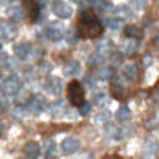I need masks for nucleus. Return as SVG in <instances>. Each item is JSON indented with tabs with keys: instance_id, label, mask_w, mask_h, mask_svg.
Segmentation results:
<instances>
[{
	"instance_id": "32",
	"label": "nucleus",
	"mask_w": 159,
	"mask_h": 159,
	"mask_svg": "<svg viewBox=\"0 0 159 159\" xmlns=\"http://www.w3.org/2000/svg\"><path fill=\"white\" fill-rule=\"evenodd\" d=\"M99 8L102 10V11H111V10H112V3H111V2H102Z\"/></svg>"
},
{
	"instance_id": "28",
	"label": "nucleus",
	"mask_w": 159,
	"mask_h": 159,
	"mask_svg": "<svg viewBox=\"0 0 159 159\" xmlns=\"http://www.w3.org/2000/svg\"><path fill=\"white\" fill-rule=\"evenodd\" d=\"M89 65H99L101 62H102V55H101L99 52H94V54H91L89 55Z\"/></svg>"
},
{
	"instance_id": "43",
	"label": "nucleus",
	"mask_w": 159,
	"mask_h": 159,
	"mask_svg": "<svg viewBox=\"0 0 159 159\" xmlns=\"http://www.w3.org/2000/svg\"><path fill=\"white\" fill-rule=\"evenodd\" d=\"M10 2H11V0H10ZM13 2H15V0H13Z\"/></svg>"
},
{
	"instance_id": "1",
	"label": "nucleus",
	"mask_w": 159,
	"mask_h": 159,
	"mask_svg": "<svg viewBox=\"0 0 159 159\" xmlns=\"http://www.w3.org/2000/svg\"><path fill=\"white\" fill-rule=\"evenodd\" d=\"M102 33V23L93 11H83L78 21V36L81 38H98Z\"/></svg>"
},
{
	"instance_id": "41",
	"label": "nucleus",
	"mask_w": 159,
	"mask_h": 159,
	"mask_svg": "<svg viewBox=\"0 0 159 159\" xmlns=\"http://www.w3.org/2000/svg\"><path fill=\"white\" fill-rule=\"evenodd\" d=\"M3 132V125H2V122H0V133Z\"/></svg>"
},
{
	"instance_id": "35",
	"label": "nucleus",
	"mask_w": 159,
	"mask_h": 159,
	"mask_svg": "<svg viewBox=\"0 0 159 159\" xmlns=\"http://www.w3.org/2000/svg\"><path fill=\"white\" fill-rule=\"evenodd\" d=\"M84 81L86 83H88V86H89V88H93V86H94V78H93V76H86V80H84Z\"/></svg>"
},
{
	"instance_id": "17",
	"label": "nucleus",
	"mask_w": 159,
	"mask_h": 159,
	"mask_svg": "<svg viewBox=\"0 0 159 159\" xmlns=\"http://www.w3.org/2000/svg\"><path fill=\"white\" fill-rule=\"evenodd\" d=\"M7 15H8V18L13 20V21H20V20H23L25 11H23V8H21V7L11 5V7H8V10H7Z\"/></svg>"
},
{
	"instance_id": "36",
	"label": "nucleus",
	"mask_w": 159,
	"mask_h": 159,
	"mask_svg": "<svg viewBox=\"0 0 159 159\" xmlns=\"http://www.w3.org/2000/svg\"><path fill=\"white\" fill-rule=\"evenodd\" d=\"M91 7H101V3H102V0H88Z\"/></svg>"
},
{
	"instance_id": "29",
	"label": "nucleus",
	"mask_w": 159,
	"mask_h": 159,
	"mask_svg": "<svg viewBox=\"0 0 159 159\" xmlns=\"http://www.w3.org/2000/svg\"><path fill=\"white\" fill-rule=\"evenodd\" d=\"M78 111H80V115H88L91 112V104L89 102H81L78 106Z\"/></svg>"
},
{
	"instance_id": "14",
	"label": "nucleus",
	"mask_w": 159,
	"mask_h": 159,
	"mask_svg": "<svg viewBox=\"0 0 159 159\" xmlns=\"http://www.w3.org/2000/svg\"><path fill=\"white\" fill-rule=\"evenodd\" d=\"M26 109L31 111L33 114H41L42 111H44V102L36 96L30 98V101H28V104H26Z\"/></svg>"
},
{
	"instance_id": "24",
	"label": "nucleus",
	"mask_w": 159,
	"mask_h": 159,
	"mask_svg": "<svg viewBox=\"0 0 159 159\" xmlns=\"http://www.w3.org/2000/svg\"><path fill=\"white\" fill-rule=\"evenodd\" d=\"M63 36H65V41H67L70 46H73L75 42L78 41V34L75 33V30H73V28H68V30L63 33Z\"/></svg>"
},
{
	"instance_id": "7",
	"label": "nucleus",
	"mask_w": 159,
	"mask_h": 159,
	"mask_svg": "<svg viewBox=\"0 0 159 159\" xmlns=\"http://www.w3.org/2000/svg\"><path fill=\"white\" fill-rule=\"evenodd\" d=\"M18 34V28L13 23H2L0 25V39L3 41H11Z\"/></svg>"
},
{
	"instance_id": "38",
	"label": "nucleus",
	"mask_w": 159,
	"mask_h": 159,
	"mask_svg": "<svg viewBox=\"0 0 159 159\" xmlns=\"http://www.w3.org/2000/svg\"><path fill=\"white\" fill-rule=\"evenodd\" d=\"M151 63H153V57H151V55H146V57H144V65H148V67H149Z\"/></svg>"
},
{
	"instance_id": "27",
	"label": "nucleus",
	"mask_w": 159,
	"mask_h": 159,
	"mask_svg": "<svg viewBox=\"0 0 159 159\" xmlns=\"http://www.w3.org/2000/svg\"><path fill=\"white\" fill-rule=\"evenodd\" d=\"M26 114H28L26 106H16L15 109H13V115H15L16 119H25Z\"/></svg>"
},
{
	"instance_id": "5",
	"label": "nucleus",
	"mask_w": 159,
	"mask_h": 159,
	"mask_svg": "<svg viewBox=\"0 0 159 159\" xmlns=\"http://www.w3.org/2000/svg\"><path fill=\"white\" fill-rule=\"evenodd\" d=\"M46 91L49 93V94H52V96H60L62 91H63L62 80L57 78V76L47 78V81H46Z\"/></svg>"
},
{
	"instance_id": "15",
	"label": "nucleus",
	"mask_w": 159,
	"mask_h": 159,
	"mask_svg": "<svg viewBox=\"0 0 159 159\" xmlns=\"http://www.w3.org/2000/svg\"><path fill=\"white\" fill-rule=\"evenodd\" d=\"M114 11H115V15H117V18L124 20V21L133 18V11L128 5H119L117 8H114Z\"/></svg>"
},
{
	"instance_id": "4",
	"label": "nucleus",
	"mask_w": 159,
	"mask_h": 159,
	"mask_svg": "<svg viewBox=\"0 0 159 159\" xmlns=\"http://www.w3.org/2000/svg\"><path fill=\"white\" fill-rule=\"evenodd\" d=\"M52 13L57 16V18H62V20H67L73 15V10H71V7L65 2H55L52 5Z\"/></svg>"
},
{
	"instance_id": "3",
	"label": "nucleus",
	"mask_w": 159,
	"mask_h": 159,
	"mask_svg": "<svg viewBox=\"0 0 159 159\" xmlns=\"http://www.w3.org/2000/svg\"><path fill=\"white\" fill-rule=\"evenodd\" d=\"M2 88H3V93H5V94L15 96V94H18L20 89H21V81H20L18 76H10V78L5 80V83H3Z\"/></svg>"
},
{
	"instance_id": "21",
	"label": "nucleus",
	"mask_w": 159,
	"mask_h": 159,
	"mask_svg": "<svg viewBox=\"0 0 159 159\" xmlns=\"http://www.w3.org/2000/svg\"><path fill=\"white\" fill-rule=\"evenodd\" d=\"M13 54H15L18 59H26V55L30 54V46L28 44H16L13 47Z\"/></svg>"
},
{
	"instance_id": "18",
	"label": "nucleus",
	"mask_w": 159,
	"mask_h": 159,
	"mask_svg": "<svg viewBox=\"0 0 159 159\" xmlns=\"http://www.w3.org/2000/svg\"><path fill=\"white\" fill-rule=\"evenodd\" d=\"M119 49H120V52L122 54H133L135 50H136V44H135V41L133 39H125V41H122L120 44H119Z\"/></svg>"
},
{
	"instance_id": "9",
	"label": "nucleus",
	"mask_w": 159,
	"mask_h": 159,
	"mask_svg": "<svg viewBox=\"0 0 159 159\" xmlns=\"http://www.w3.org/2000/svg\"><path fill=\"white\" fill-rule=\"evenodd\" d=\"M23 5H25V8L28 11V16H30L31 21H38L39 18V10H41V7L39 3L36 2V0H23Z\"/></svg>"
},
{
	"instance_id": "34",
	"label": "nucleus",
	"mask_w": 159,
	"mask_h": 159,
	"mask_svg": "<svg viewBox=\"0 0 159 159\" xmlns=\"http://www.w3.org/2000/svg\"><path fill=\"white\" fill-rule=\"evenodd\" d=\"M7 63H8V55L0 54V65H7Z\"/></svg>"
},
{
	"instance_id": "11",
	"label": "nucleus",
	"mask_w": 159,
	"mask_h": 159,
	"mask_svg": "<svg viewBox=\"0 0 159 159\" xmlns=\"http://www.w3.org/2000/svg\"><path fill=\"white\" fill-rule=\"evenodd\" d=\"M156 151H157L156 140H149V141H146V144H144V148L141 151V157L143 159H153L156 156Z\"/></svg>"
},
{
	"instance_id": "33",
	"label": "nucleus",
	"mask_w": 159,
	"mask_h": 159,
	"mask_svg": "<svg viewBox=\"0 0 159 159\" xmlns=\"http://www.w3.org/2000/svg\"><path fill=\"white\" fill-rule=\"evenodd\" d=\"M133 3H135V7H138V8H143V7L148 3V0H133Z\"/></svg>"
},
{
	"instance_id": "10",
	"label": "nucleus",
	"mask_w": 159,
	"mask_h": 159,
	"mask_svg": "<svg viewBox=\"0 0 159 159\" xmlns=\"http://www.w3.org/2000/svg\"><path fill=\"white\" fill-rule=\"evenodd\" d=\"M67 111H68V107L63 101H55V102L50 104V115H52L54 119L63 117V115L67 114Z\"/></svg>"
},
{
	"instance_id": "12",
	"label": "nucleus",
	"mask_w": 159,
	"mask_h": 159,
	"mask_svg": "<svg viewBox=\"0 0 159 159\" xmlns=\"http://www.w3.org/2000/svg\"><path fill=\"white\" fill-rule=\"evenodd\" d=\"M80 71H81V65H80V62H76V60L67 62L63 65L65 76H76V75H80Z\"/></svg>"
},
{
	"instance_id": "23",
	"label": "nucleus",
	"mask_w": 159,
	"mask_h": 159,
	"mask_svg": "<svg viewBox=\"0 0 159 159\" xmlns=\"http://www.w3.org/2000/svg\"><path fill=\"white\" fill-rule=\"evenodd\" d=\"M98 75H99V78L101 80H111L112 76H114V68L112 67H101L99 68V71H98Z\"/></svg>"
},
{
	"instance_id": "22",
	"label": "nucleus",
	"mask_w": 159,
	"mask_h": 159,
	"mask_svg": "<svg viewBox=\"0 0 159 159\" xmlns=\"http://www.w3.org/2000/svg\"><path fill=\"white\" fill-rule=\"evenodd\" d=\"M107 26H109L112 31H120V30H124V20H120V18H109V20H107Z\"/></svg>"
},
{
	"instance_id": "37",
	"label": "nucleus",
	"mask_w": 159,
	"mask_h": 159,
	"mask_svg": "<svg viewBox=\"0 0 159 159\" xmlns=\"http://www.w3.org/2000/svg\"><path fill=\"white\" fill-rule=\"evenodd\" d=\"M104 101H106V96H104V94H98V96H96V102H98V104H102Z\"/></svg>"
},
{
	"instance_id": "8",
	"label": "nucleus",
	"mask_w": 159,
	"mask_h": 159,
	"mask_svg": "<svg viewBox=\"0 0 159 159\" xmlns=\"http://www.w3.org/2000/svg\"><path fill=\"white\" fill-rule=\"evenodd\" d=\"M63 26L59 25V23H52V25H49L47 26V30H46V36L50 39V41H59L63 38Z\"/></svg>"
},
{
	"instance_id": "6",
	"label": "nucleus",
	"mask_w": 159,
	"mask_h": 159,
	"mask_svg": "<svg viewBox=\"0 0 159 159\" xmlns=\"http://www.w3.org/2000/svg\"><path fill=\"white\" fill-rule=\"evenodd\" d=\"M60 149H62V153L67 154V156L76 153V151L80 149V141H78V138H75V136H68V138H65V140L60 143Z\"/></svg>"
},
{
	"instance_id": "31",
	"label": "nucleus",
	"mask_w": 159,
	"mask_h": 159,
	"mask_svg": "<svg viewBox=\"0 0 159 159\" xmlns=\"http://www.w3.org/2000/svg\"><path fill=\"white\" fill-rule=\"evenodd\" d=\"M146 127H148L149 130H154V128L157 127V119H154V117H153V119H149V120L146 122Z\"/></svg>"
},
{
	"instance_id": "2",
	"label": "nucleus",
	"mask_w": 159,
	"mask_h": 159,
	"mask_svg": "<svg viewBox=\"0 0 159 159\" xmlns=\"http://www.w3.org/2000/svg\"><path fill=\"white\" fill-rule=\"evenodd\" d=\"M67 96H68V101L73 106H80L81 102H84V89H83V84L76 81V80H73L68 88H67Z\"/></svg>"
},
{
	"instance_id": "20",
	"label": "nucleus",
	"mask_w": 159,
	"mask_h": 159,
	"mask_svg": "<svg viewBox=\"0 0 159 159\" xmlns=\"http://www.w3.org/2000/svg\"><path fill=\"white\" fill-rule=\"evenodd\" d=\"M125 34H127V38L130 39H138L143 36V30L140 26H135V25H130L125 28Z\"/></svg>"
},
{
	"instance_id": "13",
	"label": "nucleus",
	"mask_w": 159,
	"mask_h": 159,
	"mask_svg": "<svg viewBox=\"0 0 159 159\" xmlns=\"http://www.w3.org/2000/svg\"><path fill=\"white\" fill-rule=\"evenodd\" d=\"M41 153V146L36 141H30L25 144V154L28 159H36Z\"/></svg>"
},
{
	"instance_id": "16",
	"label": "nucleus",
	"mask_w": 159,
	"mask_h": 159,
	"mask_svg": "<svg viewBox=\"0 0 159 159\" xmlns=\"http://www.w3.org/2000/svg\"><path fill=\"white\" fill-rule=\"evenodd\" d=\"M115 119H117L120 124H125L132 119V111H130V107L127 106H120L117 109V114H115Z\"/></svg>"
},
{
	"instance_id": "25",
	"label": "nucleus",
	"mask_w": 159,
	"mask_h": 159,
	"mask_svg": "<svg viewBox=\"0 0 159 159\" xmlns=\"http://www.w3.org/2000/svg\"><path fill=\"white\" fill-rule=\"evenodd\" d=\"M109 119H111V114L107 112V111H101L98 115H96V119H94V122L98 125H106L107 122H109Z\"/></svg>"
},
{
	"instance_id": "30",
	"label": "nucleus",
	"mask_w": 159,
	"mask_h": 159,
	"mask_svg": "<svg viewBox=\"0 0 159 159\" xmlns=\"http://www.w3.org/2000/svg\"><path fill=\"white\" fill-rule=\"evenodd\" d=\"M112 94L117 96L119 99L122 98V88H120V84H112Z\"/></svg>"
},
{
	"instance_id": "42",
	"label": "nucleus",
	"mask_w": 159,
	"mask_h": 159,
	"mask_svg": "<svg viewBox=\"0 0 159 159\" xmlns=\"http://www.w3.org/2000/svg\"><path fill=\"white\" fill-rule=\"evenodd\" d=\"M0 47H2V42H0Z\"/></svg>"
},
{
	"instance_id": "39",
	"label": "nucleus",
	"mask_w": 159,
	"mask_h": 159,
	"mask_svg": "<svg viewBox=\"0 0 159 159\" xmlns=\"http://www.w3.org/2000/svg\"><path fill=\"white\" fill-rule=\"evenodd\" d=\"M36 2L39 3V7H42V5H46V3H47V0H36Z\"/></svg>"
},
{
	"instance_id": "19",
	"label": "nucleus",
	"mask_w": 159,
	"mask_h": 159,
	"mask_svg": "<svg viewBox=\"0 0 159 159\" xmlns=\"http://www.w3.org/2000/svg\"><path fill=\"white\" fill-rule=\"evenodd\" d=\"M122 75H124L127 80H135L136 75H138V68H136L135 63H127L124 68H122Z\"/></svg>"
},
{
	"instance_id": "40",
	"label": "nucleus",
	"mask_w": 159,
	"mask_h": 159,
	"mask_svg": "<svg viewBox=\"0 0 159 159\" xmlns=\"http://www.w3.org/2000/svg\"><path fill=\"white\" fill-rule=\"evenodd\" d=\"M73 2H75V3H78V5H84L86 0H73Z\"/></svg>"
},
{
	"instance_id": "26",
	"label": "nucleus",
	"mask_w": 159,
	"mask_h": 159,
	"mask_svg": "<svg viewBox=\"0 0 159 159\" xmlns=\"http://www.w3.org/2000/svg\"><path fill=\"white\" fill-rule=\"evenodd\" d=\"M46 159H57L55 157V144L54 141H46Z\"/></svg>"
}]
</instances>
